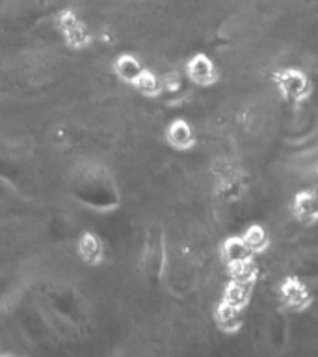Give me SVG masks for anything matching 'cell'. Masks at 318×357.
Wrapping results in <instances>:
<instances>
[{"mask_svg": "<svg viewBox=\"0 0 318 357\" xmlns=\"http://www.w3.org/2000/svg\"><path fill=\"white\" fill-rule=\"evenodd\" d=\"M54 26L69 49L84 50L93 43V33L88 24L77 15V11L69 10V8H63L56 13Z\"/></svg>", "mask_w": 318, "mask_h": 357, "instance_id": "6da1fadb", "label": "cell"}, {"mask_svg": "<svg viewBox=\"0 0 318 357\" xmlns=\"http://www.w3.org/2000/svg\"><path fill=\"white\" fill-rule=\"evenodd\" d=\"M272 78L279 93L283 95L285 100H290V102H303L312 91L311 78L301 69L285 67V69L273 73Z\"/></svg>", "mask_w": 318, "mask_h": 357, "instance_id": "7a4b0ae2", "label": "cell"}, {"mask_svg": "<svg viewBox=\"0 0 318 357\" xmlns=\"http://www.w3.org/2000/svg\"><path fill=\"white\" fill-rule=\"evenodd\" d=\"M279 300L294 312L307 311L312 303V294L300 278H287L279 284Z\"/></svg>", "mask_w": 318, "mask_h": 357, "instance_id": "3957f363", "label": "cell"}, {"mask_svg": "<svg viewBox=\"0 0 318 357\" xmlns=\"http://www.w3.org/2000/svg\"><path fill=\"white\" fill-rule=\"evenodd\" d=\"M184 73L192 84L199 86V88H211L218 82V67L211 60V56L197 52L186 61Z\"/></svg>", "mask_w": 318, "mask_h": 357, "instance_id": "277c9868", "label": "cell"}, {"mask_svg": "<svg viewBox=\"0 0 318 357\" xmlns=\"http://www.w3.org/2000/svg\"><path fill=\"white\" fill-rule=\"evenodd\" d=\"M166 142L175 151H190L197 144V136L190 121H186L184 117H175L167 123Z\"/></svg>", "mask_w": 318, "mask_h": 357, "instance_id": "5b68a950", "label": "cell"}, {"mask_svg": "<svg viewBox=\"0 0 318 357\" xmlns=\"http://www.w3.org/2000/svg\"><path fill=\"white\" fill-rule=\"evenodd\" d=\"M290 212L301 225H315L318 220L317 194L315 190H300L290 201Z\"/></svg>", "mask_w": 318, "mask_h": 357, "instance_id": "8992f818", "label": "cell"}, {"mask_svg": "<svg viewBox=\"0 0 318 357\" xmlns=\"http://www.w3.org/2000/svg\"><path fill=\"white\" fill-rule=\"evenodd\" d=\"M77 253L84 264L99 266L105 261V242L93 231H84L77 242Z\"/></svg>", "mask_w": 318, "mask_h": 357, "instance_id": "52a82bcc", "label": "cell"}, {"mask_svg": "<svg viewBox=\"0 0 318 357\" xmlns=\"http://www.w3.org/2000/svg\"><path fill=\"white\" fill-rule=\"evenodd\" d=\"M214 324L223 333H236L244 326V309L220 300L214 309Z\"/></svg>", "mask_w": 318, "mask_h": 357, "instance_id": "ba28073f", "label": "cell"}, {"mask_svg": "<svg viewBox=\"0 0 318 357\" xmlns=\"http://www.w3.org/2000/svg\"><path fill=\"white\" fill-rule=\"evenodd\" d=\"M112 71L123 84L134 86L139 75L145 71V66L138 56L130 54V52H123V54L116 56V60L112 61Z\"/></svg>", "mask_w": 318, "mask_h": 357, "instance_id": "9c48e42d", "label": "cell"}, {"mask_svg": "<svg viewBox=\"0 0 318 357\" xmlns=\"http://www.w3.org/2000/svg\"><path fill=\"white\" fill-rule=\"evenodd\" d=\"M240 238L244 240L245 248L250 250L253 257L261 255V253H264L270 248V234H268V231L261 223H250L244 229V233L240 234Z\"/></svg>", "mask_w": 318, "mask_h": 357, "instance_id": "30bf717a", "label": "cell"}, {"mask_svg": "<svg viewBox=\"0 0 318 357\" xmlns=\"http://www.w3.org/2000/svg\"><path fill=\"white\" fill-rule=\"evenodd\" d=\"M253 289H255V284L240 283V281H231V279H229V283L225 284V289H223L222 301H225L229 305L245 309L251 300Z\"/></svg>", "mask_w": 318, "mask_h": 357, "instance_id": "8fae6325", "label": "cell"}, {"mask_svg": "<svg viewBox=\"0 0 318 357\" xmlns=\"http://www.w3.org/2000/svg\"><path fill=\"white\" fill-rule=\"evenodd\" d=\"M220 257H222L225 266H231V264H236V262L248 261L253 255L245 248L244 240L240 236H229V238L223 240L222 248H220Z\"/></svg>", "mask_w": 318, "mask_h": 357, "instance_id": "7c38bea8", "label": "cell"}, {"mask_svg": "<svg viewBox=\"0 0 318 357\" xmlns=\"http://www.w3.org/2000/svg\"><path fill=\"white\" fill-rule=\"evenodd\" d=\"M227 273L231 281L255 284L257 279H259V266H257L255 257H251V259H248V261L231 264V266H227Z\"/></svg>", "mask_w": 318, "mask_h": 357, "instance_id": "4fadbf2b", "label": "cell"}, {"mask_svg": "<svg viewBox=\"0 0 318 357\" xmlns=\"http://www.w3.org/2000/svg\"><path fill=\"white\" fill-rule=\"evenodd\" d=\"M139 95H144L147 99H156L162 93V80L158 75L145 67V71L139 75V78L132 86Z\"/></svg>", "mask_w": 318, "mask_h": 357, "instance_id": "5bb4252c", "label": "cell"}, {"mask_svg": "<svg viewBox=\"0 0 318 357\" xmlns=\"http://www.w3.org/2000/svg\"><path fill=\"white\" fill-rule=\"evenodd\" d=\"M0 357H13V356H10V354H0Z\"/></svg>", "mask_w": 318, "mask_h": 357, "instance_id": "9a60e30c", "label": "cell"}]
</instances>
